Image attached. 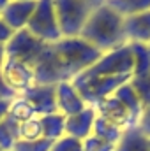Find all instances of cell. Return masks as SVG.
Returning a JSON list of instances; mask_svg holds the SVG:
<instances>
[{
    "label": "cell",
    "instance_id": "1",
    "mask_svg": "<svg viewBox=\"0 0 150 151\" xmlns=\"http://www.w3.org/2000/svg\"><path fill=\"white\" fill-rule=\"evenodd\" d=\"M79 37L103 53L113 51L127 44L124 34V18L104 4L99 9L92 11Z\"/></svg>",
    "mask_w": 150,
    "mask_h": 151
},
{
    "label": "cell",
    "instance_id": "2",
    "mask_svg": "<svg viewBox=\"0 0 150 151\" xmlns=\"http://www.w3.org/2000/svg\"><path fill=\"white\" fill-rule=\"evenodd\" d=\"M55 49L62 62L67 81H73L81 72H85L104 55L81 37H62L58 42H55Z\"/></svg>",
    "mask_w": 150,
    "mask_h": 151
},
{
    "label": "cell",
    "instance_id": "3",
    "mask_svg": "<svg viewBox=\"0 0 150 151\" xmlns=\"http://www.w3.org/2000/svg\"><path fill=\"white\" fill-rule=\"evenodd\" d=\"M134 70V58H133V51L129 42L104 53L92 67H88L85 72L78 76V77H110V76H133ZM76 79V77H74Z\"/></svg>",
    "mask_w": 150,
    "mask_h": 151
},
{
    "label": "cell",
    "instance_id": "4",
    "mask_svg": "<svg viewBox=\"0 0 150 151\" xmlns=\"http://www.w3.org/2000/svg\"><path fill=\"white\" fill-rule=\"evenodd\" d=\"M133 76H110V77H76L71 83L74 84L78 93L85 100L87 106L95 107L103 100L110 99L113 93L125 83L131 81Z\"/></svg>",
    "mask_w": 150,
    "mask_h": 151
},
{
    "label": "cell",
    "instance_id": "5",
    "mask_svg": "<svg viewBox=\"0 0 150 151\" xmlns=\"http://www.w3.org/2000/svg\"><path fill=\"white\" fill-rule=\"evenodd\" d=\"M53 9L62 37H79L92 9L83 0H53Z\"/></svg>",
    "mask_w": 150,
    "mask_h": 151
},
{
    "label": "cell",
    "instance_id": "6",
    "mask_svg": "<svg viewBox=\"0 0 150 151\" xmlns=\"http://www.w3.org/2000/svg\"><path fill=\"white\" fill-rule=\"evenodd\" d=\"M27 30L34 37L41 39L42 42H48V44H55L62 39L57 16H55V9H53V0H37L36 11L32 18L28 19Z\"/></svg>",
    "mask_w": 150,
    "mask_h": 151
},
{
    "label": "cell",
    "instance_id": "7",
    "mask_svg": "<svg viewBox=\"0 0 150 151\" xmlns=\"http://www.w3.org/2000/svg\"><path fill=\"white\" fill-rule=\"evenodd\" d=\"M48 42H42L41 39L34 37L27 28L16 32L12 39L5 44V55L7 58H14L20 60L27 65H34L36 60L39 58V55L44 51Z\"/></svg>",
    "mask_w": 150,
    "mask_h": 151
},
{
    "label": "cell",
    "instance_id": "8",
    "mask_svg": "<svg viewBox=\"0 0 150 151\" xmlns=\"http://www.w3.org/2000/svg\"><path fill=\"white\" fill-rule=\"evenodd\" d=\"M2 76L7 83V86L16 91L18 95H21L25 90H28L32 84H36V74L32 70L30 65L14 60V58H5L4 67H2Z\"/></svg>",
    "mask_w": 150,
    "mask_h": 151
},
{
    "label": "cell",
    "instance_id": "9",
    "mask_svg": "<svg viewBox=\"0 0 150 151\" xmlns=\"http://www.w3.org/2000/svg\"><path fill=\"white\" fill-rule=\"evenodd\" d=\"M21 97L34 107L37 116H46L57 111V84H32Z\"/></svg>",
    "mask_w": 150,
    "mask_h": 151
},
{
    "label": "cell",
    "instance_id": "10",
    "mask_svg": "<svg viewBox=\"0 0 150 151\" xmlns=\"http://www.w3.org/2000/svg\"><path fill=\"white\" fill-rule=\"evenodd\" d=\"M36 5H37V0H11L0 11V18L14 32L25 30L28 25V19L36 11Z\"/></svg>",
    "mask_w": 150,
    "mask_h": 151
},
{
    "label": "cell",
    "instance_id": "11",
    "mask_svg": "<svg viewBox=\"0 0 150 151\" xmlns=\"http://www.w3.org/2000/svg\"><path fill=\"white\" fill-rule=\"evenodd\" d=\"M95 111H97V116L104 118L106 121H110L111 125L118 127L120 130H127L131 127H136L133 123V118H131L129 111L124 107V104L115 95H111L106 100H103L101 104H97L95 106Z\"/></svg>",
    "mask_w": 150,
    "mask_h": 151
},
{
    "label": "cell",
    "instance_id": "12",
    "mask_svg": "<svg viewBox=\"0 0 150 151\" xmlns=\"http://www.w3.org/2000/svg\"><path fill=\"white\" fill-rule=\"evenodd\" d=\"M85 107H87L85 100L81 99V95L78 93L71 81H62L57 84V111L60 114L67 118L83 111Z\"/></svg>",
    "mask_w": 150,
    "mask_h": 151
},
{
    "label": "cell",
    "instance_id": "13",
    "mask_svg": "<svg viewBox=\"0 0 150 151\" xmlns=\"http://www.w3.org/2000/svg\"><path fill=\"white\" fill-rule=\"evenodd\" d=\"M95 116H97V111L92 106H87L83 111L73 114V116H67L66 118V135L85 141L92 134Z\"/></svg>",
    "mask_w": 150,
    "mask_h": 151
},
{
    "label": "cell",
    "instance_id": "14",
    "mask_svg": "<svg viewBox=\"0 0 150 151\" xmlns=\"http://www.w3.org/2000/svg\"><path fill=\"white\" fill-rule=\"evenodd\" d=\"M124 34L127 42L150 44V11L124 18Z\"/></svg>",
    "mask_w": 150,
    "mask_h": 151
},
{
    "label": "cell",
    "instance_id": "15",
    "mask_svg": "<svg viewBox=\"0 0 150 151\" xmlns=\"http://www.w3.org/2000/svg\"><path fill=\"white\" fill-rule=\"evenodd\" d=\"M115 151H150V139L138 127H131L124 130Z\"/></svg>",
    "mask_w": 150,
    "mask_h": 151
},
{
    "label": "cell",
    "instance_id": "16",
    "mask_svg": "<svg viewBox=\"0 0 150 151\" xmlns=\"http://www.w3.org/2000/svg\"><path fill=\"white\" fill-rule=\"evenodd\" d=\"M113 95H115L122 104H124V107L129 111L131 118H133V123L138 127V121H140L141 113H143V104H141V100L138 99L136 91L131 88V84H129V83L122 84V86L113 93Z\"/></svg>",
    "mask_w": 150,
    "mask_h": 151
},
{
    "label": "cell",
    "instance_id": "17",
    "mask_svg": "<svg viewBox=\"0 0 150 151\" xmlns=\"http://www.w3.org/2000/svg\"><path fill=\"white\" fill-rule=\"evenodd\" d=\"M41 127H42V139L55 142L66 135V116L60 113L41 116Z\"/></svg>",
    "mask_w": 150,
    "mask_h": 151
},
{
    "label": "cell",
    "instance_id": "18",
    "mask_svg": "<svg viewBox=\"0 0 150 151\" xmlns=\"http://www.w3.org/2000/svg\"><path fill=\"white\" fill-rule=\"evenodd\" d=\"M18 141H20V123L11 114H7L0 121V150L12 151Z\"/></svg>",
    "mask_w": 150,
    "mask_h": 151
},
{
    "label": "cell",
    "instance_id": "19",
    "mask_svg": "<svg viewBox=\"0 0 150 151\" xmlns=\"http://www.w3.org/2000/svg\"><path fill=\"white\" fill-rule=\"evenodd\" d=\"M106 5H110L122 18L136 16L145 11H150V0H106Z\"/></svg>",
    "mask_w": 150,
    "mask_h": 151
},
{
    "label": "cell",
    "instance_id": "20",
    "mask_svg": "<svg viewBox=\"0 0 150 151\" xmlns=\"http://www.w3.org/2000/svg\"><path fill=\"white\" fill-rule=\"evenodd\" d=\"M133 58H134V70L133 76H145L150 74V47L147 44L129 42Z\"/></svg>",
    "mask_w": 150,
    "mask_h": 151
},
{
    "label": "cell",
    "instance_id": "21",
    "mask_svg": "<svg viewBox=\"0 0 150 151\" xmlns=\"http://www.w3.org/2000/svg\"><path fill=\"white\" fill-rule=\"evenodd\" d=\"M92 134H94V135H97V137H99V139H103V141H108V142H111V144H118V141H120V137H122L124 130H120L118 127L111 125V123H110V121H106L104 118L95 116Z\"/></svg>",
    "mask_w": 150,
    "mask_h": 151
},
{
    "label": "cell",
    "instance_id": "22",
    "mask_svg": "<svg viewBox=\"0 0 150 151\" xmlns=\"http://www.w3.org/2000/svg\"><path fill=\"white\" fill-rule=\"evenodd\" d=\"M9 114L18 121V123H23V121H28L32 118H39L37 113L34 111V107L21 97L18 95L12 102H11V109H9Z\"/></svg>",
    "mask_w": 150,
    "mask_h": 151
},
{
    "label": "cell",
    "instance_id": "23",
    "mask_svg": "<svg viewBox=\"0 0 150 151\" xmlns=\"http://www.w3.org/2000/svg\"><path fill=\"white\" fill-rule=\"evenodd\" d=\"M131 88L136 91L138 99L141 100L143 107L150 106V74L145 76H133L131 81H129Z\"/></svg>",
    "mask_w": 150,
    "mask_h": 151
},
{
    "label": "cell",
    "instance_id": "24",
    "mask_svg": "<svg viewBox=\"0 0 150 151\" xmlns=\"http://www.w3.org/2000/svg\"><path fill=\"white\" fill-rule=\"evenodd\" d=\"M42 139L41 118H32L28 121L20 123V141H39Z\"/></svg>",
    "mask_w": 150,
    "mask_h": 151
},
{
    "label": "cell",
    "instance_id": "25",
    "mask_svg": "<svg viewBox=\"0 0 150 151\" xmlns=\"http://www.w3.org/2000/svg\"><path fill=\"white\" fill-rule=\"evenodd\" d=\"M50 151H83V141L71 135H64L51 144Z\"/></svg>",
    "mask_w": 150,
    "mask_h": 151
},
{
    "label": "cell",
    "instance_id": "26",
    "mask_svg": "<svg viewBox=\"0 0 150 151\" xmlns=\"http://www.w3.org/2000/svg\"><path fill=\"white\" fill-rule=\"evenodd\" d=\"M115 150H117V144L103 141V139H99L94 134H90L83 141V151H115Z\"/></svg>",
    "mask_w": 150,
    "mask_h": 151
},
{
    "label": "cell",
    "instance_id": "27",
    "mask_svg": "<svg viewBox=\"0 0 150 151\" xmlns=\"http://www.w3.org/2000/svg\"><path fill=\"white\" fill-rule=\"evenodd\" d=\"M51 141L48 139H39V141H18L12 151H50L51 150Z\"/></svg>",
    "mask_w": 150,
    "mask_h": 151
},
{
    "label": "cell",
    "instance_id": "28",
    "mask_svg": "<svg viewBox=\"0 0 150 151\" xmlns=\"http://www.w3.org/2000/svg\"><path fill=\"white\" fill-rule=\"evenodd\" d=\"M138 128L145 134V137L150 139V106H145V107H143L141 118H140V121H138Z\"/></svg>",
    "mask_w": 150,
    "mask_h": 151
},
{
    "label": "cell",
    "instance_id": "29",
    "mask_svg": "<svg viewBox=\"0 0 150 151\" xmlns=\"http://www.w3.org/2000/svg\"><path fill=\"white\" fill-rule=\"evenodd\" d=\"M16 97H18V93L12 91V90L7 86L4 76H2V72H0V99H4V100H14Z\"/></svg>",
    "mask_w": 150,
    "mask_h": 151
},
{
    "label": "cell",
    "instance_id": "30",
    "mask_svg": "<svg viewBox=\"0 0 150 151\" xmlns=\"http://www.w3.org/2000/svg\"><path fill=\"white\" fill-rule=\"evenodd\" d=\"M14 34H16V32H14V30H11V28L7 27V23L0 18V44H2V46H5V44L12 39Z\"/></svg>",
    "mask_w": 150,
    "mask_h": 151
},
{
    "label": "cell",
    "instance_id": "31",
    "mask_svg": "<svg viewBox=\"0 0 150 151\" xmlns=\"http://www.w3.org/2000/svg\"><path fill=\"white\" fill-rule=\"evenodd\" d=\"M11 102H12V100H4V99H0V121H2V119L9 114Z\"/></svg>",
    "mask_w": 150,
    "mask_h": 151
},
{
    "label": "cell",
    "instance_id": "32",
    "mask_svg": "<svg viewBox=\"0 0 150 151\" xmlns=\"http://www.w3.org/2000/svg\"><path fill=\"white\" fill-rule=\"evenodd\" d=\"M83 2H85L92 11H95V9H99L101 5H104V4H106V0H83Z\"/></svg>",
    "mask_w": 150,
    "mask_h": 151
},
{
    "label": "cell",
    "instance_id": "33",
    "mask_svg": "<svg viewBox=\"0 0 150 151\" xmlns=\"http://www.w3.org/2000/svg\"><path fill=\"white\" fill-rule=\"evenodd\" d=\"M5 58H7V55H5V46H2V44H0V70H2V67H4Z\"/></svg>",
    "mask_w": 150,
    "mask_h": 151
},
{
    "label": "cell",
    "instance_id": "34",
    "mask_svg": "<svg viewBox=\"0 0 150 151\" xmlns=\"http://www.w3.org/2000/svg\"><path fill=\"white\" fill-rule=\"evenodd\" d=\"M9 2H11V0H0V11H2V9H4V7L9 4Z\"/></svg>",
    "mask_w": 150,
    "mask_h": 151
},
{
    "label": "cell",
    "instance_id": "35",
    "mask_svg": "<svg viewBox=\"0 0 150 151\" xmlns=\"http://www.w3.org/2000/svg\"><path fill=\"white\" fill-rule=\"evenodd\" d=\"M149 47H150V44H149Z\"/></svg>",
    "mask_w": 150,
    "mask_h": 151
},
{
    "label": "cell",
    "instance_id": "36",
    "mask_svg": "<svg viewBox=\"0 0 150 151\" xmlns=\"http://www.w3.org/2000/svg\"><path fill=\"white\" fill-rule=\"evenodd\" d=\"M0 151H2V150H0Z\"/></svg>",
    "mask_w": 150,
    "mask_h": 151
}]
</instances>
